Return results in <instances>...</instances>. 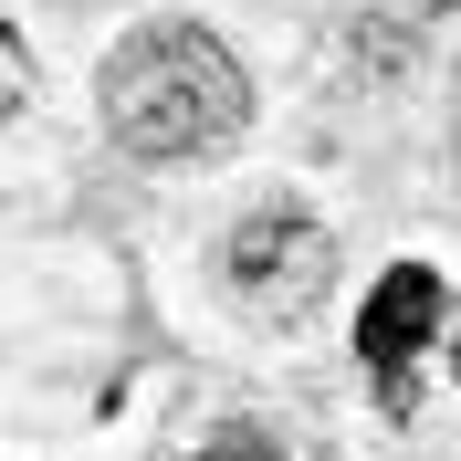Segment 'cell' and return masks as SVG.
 <instances>
[{
	"instance_id": "obj_3",
	"label": "cell",
	"mask_w": 461,
	"mask_h": 461,
	"mask_svg": "<svg viewBox=\"0 0 461 461\" xmlns=\"http://www.w3.org/2000/svg\"><path fill=\"white\" fill-rule=\"evenodd\" d=\"M440 325H451V284H440L430 262H388L367 284V304H357V357L388 377V399H399V377L440 346Z\"/></svg>"
},
{
	"instance_id": "obj_4",
	"label": "cell",
	"mask_w": 461,
	"mask_h": 461,
	"mask_svg": "<svg viewBox=\"0 0 461 461\" xmlns=\"http://www.w3.org/2000/svg\"><path fill=\"white\" fill-rule=\"evenodd\" d=\"M189 461H284V440L262 430V420H230V430H221V440H200Z\"/></svg>"
},
{
	"instance_id": "obj_1",
	"label": "cell",
	"mask_w": 461,
	"mask_h": 461,
	"mask_svg": "<svg viewBox=\"0 0 461 461\" xmlns=\"http://www.w3.org/2000/svg\"><path fill=\"white\" fill-rule=\"evenodd\" d=\"M95 105H105L115 158L189 168V158H221L252 126V74L210 22H137L95 74Z\"/></svg>"
},
{
	"instance_id": "obj_5",
	"label": "cell",
	"mask_w": 461,
	"mask_h": 461,
	"mask_svg": "<svg viewBox=\"0 0 461 461\" xmlns=\"http://www.w3.org/2000/svg\"><path fill=\"white\" fill-rule=\"evenodd\" d=\"M440 336H451V377H461V325H440Z\"/></svg>"
},
{
	"instance_id": "obj_6",
	"label": "cell",
	"mask_w": 461,
	"mask_h": 461,
	"mask_svg": "<svg viewBox=\"0 0 461 461\" xmlns=\"http://www.w3.org/2000/svg\"><path fill=\"white\" fill-rule=\"evenodd\" d=\"M451 158H461V105H451Z\"/></svg>"
},
{
	"instance_id": "obj_2",
	"label": "cell",
	"mask_w": 461,
	"mask_h": 461,
	"mask_svg": "<svg viewBox=\"0 0 461 461\" xmlns=\"http://www.w3.org/2000/svg\"><path fill=\"white\" fill-rule=\"evenodd\" d=\"M336 284V230L315 221L304 200H262L221 230V294L262 325H294L315 294Z\"/></svg>"
}]
</instances>
